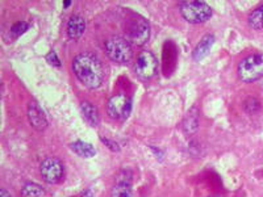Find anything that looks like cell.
Listing matches in <instances>:
<instances>
[{
    "instance_id": "30bf717a",
    "label": "cell",
    "mask_w": 263,
    "mask_h": 197,
    "mask_svg": "<svg viewBox=\"0 0 263 197\" xmlns=\"http://www.w3.org/2000/svg\"><path fill=\"white\" fill-rule=\"evenodd\" d=\"M86 30V21L82 16H72L67 23V34L70 38L78 40L84 34Z\"/></svg>"
},
{
    "instance_id": "277c9868",
    "label": "cell",
    "mask_w": 263,
    "mask_h": 197,
    "mask_svg": "<svg viewBox=\"0 0 263 197\" xmlns=\"http://www.w3.org/2000/svg\"><path fill=\"white\" fill-rule=\"evenodd\" d=\"M180 13L185 21L191 24H203L212 16V8L205 2H182Z\"/></svg>"
},
{
    "instance_id": "9a60e30c",
    "label": "cell",
    "mask_w": 263,
    "mask_h": 197,
    "mask_svg": "<svg viewBox=\"0 0 263 197\" xmlns=\"http://www.w3.org/2000/svg\"><path fill=\"white\" fill-rule=\"evenodd\" d=\"M23 197H45V189L34 183H28L21 189Z\"/></svg>"
},
{
    "instance_id": "d6986e66",
    "label": "cell",
    "mask_w": 263,
    "mask_h": 197,
    "mask_svg": "<svg viewBox=\"0 0 263 197\" xmlns=\"http://www.w3.org/2000/svg\"><path fill=\"white\" fill-rule=\"evenodd\" d=\"M0 197H12V196H11V193L7 192L6 189H2V191H0Z\"/></svg>"
},
{
    "instance_id": "6da1fadb",
    "label": "cell",
    "mask_w": 263,
    "mask_h": 197,
    "mask_svg": "<svg viewBox=\"0 0 263 197\" xmlns=\"http://www.w3.org/2000/svg\"><path fill=\"white\" fill-rule=\"evenodd\" d=\"M72 70L79 82L90 90L99 88L104 82V66L92 53H82L77 55L72 62Z\"/></svg>"
},
{
    "instance_id": "ffe728a7",
    "label": "cell",
    "mask_w": 263,
    "mask_h": 197,
    "mask_svg": "<svg viewBox=\"0 0 263 197\" xmlns=\"http://www.w3.org/2000/svg\"><path fill=\"white\" fill-rule=\"evenodd\" d=\"M81 197H93V194H92V192H91V191H86L84 193H82Z\"/></svg>"
},
{
    "instance_id": "4fadbf2b",
    "label": "cell",
    "mask_w": 263,
    "mask_h": 197,
    "mask_svg": "<svg viewBox=\"0 0 263 197\" xmlns=\"http://www.w3.org/2000/svg\"><path fill=\"white\" fill-rule=\"evenodd\" d=\"M111 197H133V191H132L130 179H123L119 178L117 183L112 188Z\"/></svg>"
},
{
    "instance_id": "ac0fdd59",
    "label": "cell",
    "mask_w": 263,
    "mask_h": 197,
    "mask_svg": "<svg viewBox=\"0 0 263 197\" xmlns=\"http://www.w3.org/2000/svg\"><path fill=\"white\" fill-rule=\"evenodd\" d=\"M46 61H48L50 65L57 66V67H58V66H61V62H60V60H58L55 51H50V53L48 54V57H46Z\"/></svg>"
},
{
    "instance_id": "44dd1931",
    "label": "cell",
    "mask_w": 263,
    "mask_h": 197,
    "mask_svg": "<svg viewBox=\"0 0 263 197\" xmlns=\"http://www.w3.org/2000/svg\"><path fill=\"white\" fill-rule=\"evenodd\" d=\"M71 2H63V6H65V7H70V6H71Z\"/></svg>"
},
{
    "instance_id": "5b68a950",
    "label": "cell",
    "mask_w": 263,
    "mask_h": 197,
    "mask_svg": "<svg viewBox=\"0 0 263 197\" xmlns=\"http://www.w3.org/2000/svg\"><path fill=\"white\" fill-rule=\"evenodd\" d=\"M126 40L130 44L141 46L146 44L150 37V25L144 17L136 16L126 25Z\"/></svg>"
},
{
    "instance_id": "e0dca14e",
    "label": "cell",
    "mask_w": 263,
    "mask_h": 197,
    "mask_svg": "<svg viewBox=\"0 0 263 197\" xmlns=\"http://www.w3.org/2000/svg\"><path fill=\"white\" fill-rule=\"evenodd\" d=\"M29 28V25L27 24V23H17V24H15L12 27V29H11V32H12V34L15 37H18L21 36L23 33L27 32V29Z\"/></svg>"
},
{
    "instance_id": "ba28073f",
    "label": "cell",
    "mask_w": 263,
    "mask_h": 197,
    "mask_svg": "<svg viewBox=\"0 0 263 197\" xmlns=\"http://www.w3.org/2000/svg\"><path fill=\"white\" fill-rule=\"evenodd\" d=\"M41 175L42 179L49 184H55L63 179L65 168L60 159L48 158L41 163Z\"/></svg>"
},
{
    "instance_id": "5bb4252c",
    "label": "cell",
    "mask_w": 263,
    "mask_h": 197,
    "mask_svg": "<svg viewBox=\"0 0 263 197\" xmlns=\"http://www.w3.org/2000/svg\"><path fill=\"white\" fill-rule=\"evenodd\" d=\"M71 149L72 151L77 152L82 158H92V156L96 155L95 147L91 144L83 142V141H77V142L71 144Z\"/></svg>"
},
{
    "instance_id": "9c48e42d",
    "label": "cell",
    "mask_w": 263,
    "mask_h": 197,
    "mask_svg": "<svg viewBox=\"0 0 263 197\" xmlns=\"http://www.w3.org/2000/svg\"><path fill=\"white\" fill-rule=\"evenodd\" d=\"M28 119H29L30 125L37 130H44L48 126L45 113L40 108V105L34 102H30L28 105Z\"/></svg>"
},
{
    "instance_id": "7c38bea8",
    "label": "cell",
    "mask_w": 263,
    "mask_h": 197,
    "mask_svg": "<svg viewBox=\"0 0 263 197\" xmlns=\"http://www.w3.org/2000/svg\"><path fill=\"white\" fill-rule=\"evenodd\" d=\"M81 109L82 114H83L84 120H86L87 123L90 124L91 126L99 125V123H100V114H99L98 108H96L95 105H92L88 102H84L82 103Z\"/></svg>"
},
{
    "instance_id": "8992f818",
    "label": "cell",
    "mask_w": 263,
    "mask_h": 197,
    "mask_svg": "<svg viewBox=\"0 0 263 197\" xmlns=\"http://www.w3.org/2000/svg\"><path fill=\"white\" fill-rule=\"evenodd\" d=\"M158 72V61L156 55L150 51H141L136 63V74L142 81H149L154 78Z\"/></svg>"
},
{
    "instance_id": "52a82bcc",
    "label": "cell",
    "mask_w": 263,
    "mask_h": 197,
    "mask_svg": "<svg viewBox=\"0 0 263 197\" xmlns=\"http://www.w3.org/2000/svg\"><path fill=\"white\" fill-rule=\"evenodd\" d=\"M132 111V100L125 95H116L109 98L107 105L108 116L114 120H126Z\"/></svg>"
},
{
    "instance_id": "2e32d148",
    "label": "cell",
    "mask_w": 263,
    "mask_h": 197,
    "mask_svg": "<svg viewBox=\"0 0 263 197\" xmlns=\"http://www.w3.org/2000/svg\"><path fill=\"white\" fill-rule=\"evenodd\" d=\"M249 25L255 30L263 29V4L249 15Z\"/></svg>"
},
{
    "instance_id": "8fae6325",
    "label": "cell",
    "mask_w": 263,
    "mask_h": 197,
    "mask_svg": "<svg viewBox=\"0 0 263 197\" xmlns=\"http://www.w3.org/2000/svg\"><path fill=\"white\" fill-rule=\"evenodd\" d=\"M213 44H215V36H213V34H206V36H204L203 40L199 42V45L195 48L192 58H194L195 61H197V62L203 60V58H205L206 55L210 54Z\"/></svg>"
},
{
    "instance_id": "7a4b0ae2",
    "label": "cell",
    "mask_w": 263,
    "mask_h": 197,
    "mask_svg": "<svg viewBox=\"0 0 263 197\" xmlns=\"http://www.w3.org/2000/svg\"><path fill=\"white\" fill-rule=\"evenodd\" d=\"M108 58L116 63H128L133 58V46L124 37L115 36L105 42Z\"/></svg>"
},
{
    "instance_id": "3957f363",
    "label": "cell",
    "mask_w": 263,
    "mask_h": 197,
    "mask_svg": "<svg viewBox=\"0 0 263 197\" xmlns=\"http://www.w3.org/2000/svg\"><path fill=\"white\" fill-rule=\"evenodd\" d=\"M238 76L245 83H253L263 76V54H251L238 65Z\"/></svg>"
}]
</instances>
